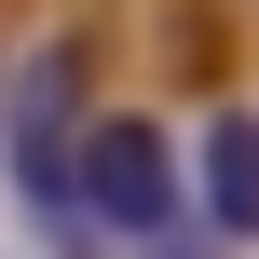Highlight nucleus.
<instances>
[{"instance_id":"nucleus-1","label":"nucleus","mask_w":259,"mask_h":259,"mask_svg":"<svg viewBox=\"0 0 259 259\" xmlns=\"http://www.w3.org/2000/svg\"><path fill=\"white\" fill-rule=\"evenodd\" d=\"M68 205H82L96 232H123V246L178 232V150H164V123H82V150H68Z\"/></svg>"},{"instance_id":"nucleus-2","label":"nucleus","mask_w":259,"mask_h":259,"mask_svg":"<svg viewBox=\"0 0 259 259\" xmlns=\"http://www.w3.org/2000/svg\"><path fill=\"white\" fill-rule=\"evenodd\" d=\"M191 191H205V232H219V246L259 232V109H219V123L191 137Z\"/></svg>"},{"instance_id":"nucleus-3","label":"nucleus","mask_w":259,"mask_h":259,"mask_svg":"<svg viewBox=\"0 0 259 259\" xmlns=\"http://www.w3.org/2000/svg\"><path fill=\"white\" fill-rule=\"evenodd\" d=\"M68 82H82V68H68V55H41V68H27V96H14V178H27L41 205H68V150H82V137H68Z\"/></svg>"}]
</instances>
